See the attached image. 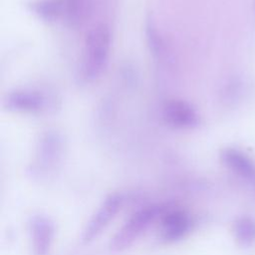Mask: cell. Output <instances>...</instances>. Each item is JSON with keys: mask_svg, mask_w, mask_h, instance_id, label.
I'll use <instances>...</instances> for the list:
<instances>
[{"mask_svg": "<svg viewBox=\"0 0 255 255\" xmlns=\"http://www.w3.org/2000/svg\"><path fill=\"white\" fill-rule=\"evenodd\" d=\"M111 45L109 30L104 26L95 28L87 38L86 70L91 77L99 75L105 67Z\"/></svg>", "mask_w": 255, "mask_h": 255, "instance_id": "obj_3", "label": "cell"}, {"mask_svg": "<svg viewBox=\"0 0 255 255\" xmlns=\"http://www.w3.org/2000/svg\"><path fill=\"white\" fill-rule=\"evenodd\" d=\"M160 239L165 243L183 238L191 227L189 215L181 209L163 210L160 217Z\"/></svg>", "mask_w": 255, "mask_h": 255, "instance_id": "obj_4", "label": "cell"}, {"mask_svg": "<svg viewBox=\"0 0 255 255\" xmlns=\"http://www.w3.org/2000/svg\"><path fill=\"white\" fill-rule=\"evenodd\" d=\"M233 233L241 246H250L255 242V220L247 215L238 217L233 224Z\"/></svg>", "mask_w": 255, "mask_h": 255, "instance_id": "obj_8", "label": "cell"}, {"mask_svg": "<svg viewBox=\"0 0 255 255\" xmlns=\"http://www.w3.org/2000/svg\"><path fill=\"white\" fill-rule=\"evenodd\" d=\"M220 159L224 166L238 177L255 182V164L251 158L239 149L227 147L220 153Z\"/></svg>", "mask_w": 255, "mask_h": 255, "instance_id": "obj_6", "label": "cell"}, {"mask_svg": "<svg viewBox=\"0 0 255 255\" xmlns=\"http://www.w3.org/2000/svg\"><path fill=\"white\" fill-rule=\"evenodd\" d=\"M122 204L123 197L120 193L114 192L107 195L83 229L82 243L88 244L96 239L116 217Z\"/></svg>", "mask_w": 255, "mask_h": 255, "instance_id": "obj_2", "label": "cell"}, {"mask_svg": "<svg viewBox=\"0 0 255 255\" xmlns=\"http://www.w3.org/2000/svg\"><path fill=\"white\" fill-rule=\"evenodd\" d=\"M163 115L166 122L176 128H192L199 123L196 111L190 105L182 101L167 103L164 107Z\"/></svg>", "mask_w": 255, "mask_h": 255, "instance_id": "obj_7", "label": "cell"}, {"mask_svg": "<svg viewBox=\"0 0 255 255\" xmlns=\"http://www.w3.org/2000/svg\"><path fill=\"white\" fill-rule=\"evenodd\" d=\"M29 232L35 255H47L55 235V225L51 218L43 214L32 216L29 222Z\"/></svg>", "mask_w": 255, "mask_h": 255, "instance_id": "obj_5", "label": "cell"}, {"mask_svg": "<svg viewBox=\"0 0 255 255\" xmlns=\"http://www.w3.org/2000/svg\"><path fill=\"white\" fill-rule=\"evenodd\" d=\"M7 102L9 107L22 111H34L42 105V99L39 96L25 92L10 95Z\"/></svg>", "mask_w": 255, "mask_h": 255, "instance_id": "obj_9", "label": "cell"}, {"mask_svg": "<svg viewBox=\"0 0 255 255\" xmlns=\"http://www.w3.org/2000/svg\"><path fill=\"white\" fill-rule=\"evenodd\" d=\"M254 11H255V0H254Z\"/></svg>", "mask_w": 255, "mask_h": 255, "instance_id": "obj_10", "label": "cell"}, {"mask_svg": "<svg viewBox=\"0 0 255 255\" xmlns=\"http://www.w3.org/2000/svg\"><path fill=\"white\" fill-rule=\"evenodd\" d=\"M163 210L160 206L148 205L134 211L111 239V249L123 251L131 246L156 218L160 217Z\"/></svg>", "mask_w": 255, "mask_h": 255, "instance_id": "obj_1", "label": "cell"}]
</instances>
